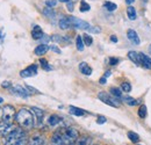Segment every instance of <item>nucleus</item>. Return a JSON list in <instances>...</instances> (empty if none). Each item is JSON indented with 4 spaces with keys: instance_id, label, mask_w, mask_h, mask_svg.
Listing matches in <instances>:
<instances>
[{
    "instance_id": "37",
    "label": "nucleus",
    "mask_w": 151,
    "mask_h": 145,
    "mask_svg": "<svg viewBox=\"0 0 151 145\" xmlns=\"http://www.w3.org/2000/svg\"><path fill=\"white\" fill-rule=\"evenodd\" d=\"M106 117L105 116H98V120H96V123L98 124H104V123H106Z\"/></svg>"
},
{
    "instance_id": "21",
    "label": "nucleus",
    "mask_w": 151,
    "mask_h": 145,
    "mask_svg": "<svg viewBox=\"0 0 151 145\" xmlns=\"http://www.w3.org/2000/svg\"><path fill=\"white\" fill-rule=\"evenodd\" d=\"M127 56H128V58L132 60L134 64H136V65H141L139 54H138V52H136V51H129Z\"/></svg>"
},
{
    "instance_id": "52",
    "label": "nucleus",
    "mask_w": 151,
    "mask_h": 145,
    "mask_svg": "<svg viewBox=\"0 0 151 145\" xmlns=\"http://www.w3.org/2000/svg\"><path fill=\"white\" fill-rule=\"evenodd\" d=\"M141 1H143V2H147V1H148V0H141Z\"/></svg>"
},
{
    "instance_id": "2",
    "label": "nucleus",
    "mask_w": 151,
    "mask_h": 145,
    "mask_svg": "<svg viewBox=\"0 0 151 145\" xmlns=\"http://www.w3.org/2000/svg\"><path fill=\"white\" fill-rule=\"evenodd\" d=\"M28 139L26 130L17 127L11 134L4 137V145H28Z\"/></svg>"
},
{
    "instance_id": "46",
    "label": "nucleus",
    "mask_w": 151,
    "mask_h": 145,
    "mask_svg": "<svg viewBox=\"0 0 151 145\" xmlns=\"http://www.w3.org/2000/svg\"><path fill=\"white\" fill-rule=\"evenodd\" d=\"M134 1L135 0H126V4L127 5H132V4H134Z\"/></svg>"
},
{
    "instance_id": "26",
    "label": "nucleus",
    "mask_w": 151,
    "mask_h": 145,
    "mask_svg": "<svg viewBox=\"0 0 151 145\" xmlns=\"http://www.w3.org/2000/svg\"><path fill=\"white\" fill-rule=\"evenodd\" d=\"M128 138L130 139V142L134 143V144H137L139 142V136L136 132H134V131H128Z\"/></svg>"
},
{
    "instance_id": "47",
    "label": "nucleus",
    "mask_w": 151,
    "mask_h": 145,
    "mask_svg": "<svg viewBox=\"0 0 151 145\" xmlns=\"http://www.w3.org/2000/svg\"><path fill=\"white\" fill-rule=\"evenodd\" d=\"M4 41V35H2V30H0V43Z\"/></svg>"
},
{
    "instance_id": "36",
    "label": "nucleus",
    "mask_w": 151,
    "mask_h": 145,
    "mask_svg": "<svg viewBox=\"0 0 151 145\" xmlns=\"http://www.w3.org/2000/svg\"><path fill=\"white\" fill-rule=\"evenodd\" d=\"M119 58H115V57H111L109 58V65H112V66H115V65H117L119 64Z\"/></svg>"
},
{
    "instance_id": "48",
    "label": "nucleus",
    "mask_w": 151,
    "mask_h": 145,
    "mask_svg": "<svg viewBox=\"0 0 151 145\" xmlns=\"http://www.w3.org/2000/svg\"><path fill=\"white\" fill-rule=\"evenodd\" d=\"M59 1H60V2H69L70 0H59Z\"/></svg>"
},
{
    "instance_id": "31",
    "label": "nucleus",
    "mask_w": 151,
    "mask_h": 145,
    "mask_svg": "<svg viewBox=\"0 0 151 145\" xmlns=\"http://www.w3.org/2000/svg\"><path fill=\"white\" fill-rule=\"evenodd\" d=\"M104 7H105L108 12H114V11L117 8L116 4H114V2H112V1H106V2L104 4Z\"/></svg>"
},
{
    "instance_id": "20",
    "label": "nucleus",
    "mask_w": 151,
    "mask_h": 145,
    "mask_svg": "<svg viewBox=\"0 0 151 145\" xmlns=\"http://www.w3.org/2000/svg\"><path fill=\"white\" fill-rule=\"evenodd\" d=\"M32 36H33L34 39H41L42 37L44 36L43 30H42V28L40 26H34V28L32 30Z\"/></svg>"
},
{
    "instance_id": "10",
    "label": "nucleus",
    "mask_w": 151,
    "mask_h": 145,
    "mask_svg": "<svg viewBox=\"0 0 151 145\" xmlns=\"http://www.w3.org/2000/svg\"><path fill=\"white\" fill-rule=\"evenodd\" d=\"M36 74H37V65H35V64L28 66L27 69H24V70H22V71L20 72V75H21L22 78L34 77V75H36Z\"/></svg>"
},
{
    "instance_id": "11",
    "label": "nucleus",
    "mask_w": 151,
    "mask_h": 145,
    "mask_svg": "<svg viewBox=\"0 0 151 145\" xmlns=\"http://www.w3.org/2000/svg\"><path fill=\"white\" fill-rule=\"evenodd\" d=\"M49 145H66L58 129H57L56 131L52 134V136L50 137V142H49Z\"/></svg>"
},
{
    "instance_id": "12",
    "label": "nucleus",
    "mask_w": 151,
    "mask_h": 145,
    "mask_svg": "<svg viewBox=\"0 0 151 145\" xmlns=\"http://www.w3.org/2000/svg\"><path fill=\"white\" fill-rule=\"evenodd\" d=\"M28 145H45V137L41 134H35L28 139Z\"/></svg>"
},
{
    "instance_id": "17",
    "label": "nucleus",
    "mask_w": 151,
    "mask_h": 145,
    "mask_svg": "<svg viewBox=\"0 0 151 145\" xmlns=\"http://www.w3.org/2000/svg\"><path fill=\"white\" fill-rule=\"evenodd\" d=\"M49 49H50V47L47 45L45 43H43V44H40V45H37V47L35 48L34 54L36 55V56H43V55H45L49 51Z\"/></svg>"
},
{
    "instance_id": "33",
    "label": "nucleus",
    "mask_w": 151,
    "mask_h": 145,
    "mask_svg": "<svg viewBox=\"0 0 151 145\" xmlns=\"http://www.w3.org/2000/svg\"><path fill=\"white\" fill-rule=\"evenodd\" d=\"M83 39H84L85 45H87V47H90L93 43V38L91 37V35H88V34H84L83 35Z\"/></svg>"
},
{
    "instance_id": "30",
    "label": "nucleus",
    "mask_w": 151,
    "mask_h": 145,
    "mask_svg": "<svg viewBox=\"0 0 151 145\" xmlns=\"http://www.w3.org/2000/svg\"><path fill=\"white\" fill-rule=\"evenodd\" d=\"M90 9H91V6L85 0H81L80 1V6H79V11L83 12V13H85V12H88Z\"/></svg>"
},
{
    "instance_id": "5",
    "label": "nucleus",
    "mask_w": 151,
    "mask_h": 145,
    "mask_svg": "<svg viewBox=\"0 0 151 145\" xmlns=\"http://www.w3.org/2000/svg\"><path fill=\"white\" fill-rule=\"evenodd\" d=\"M15 115H17V111L13 106L5 105L2 108V113H1V121L6 122V123H13Z\"/></svg>"
},
{
    "instance_id": "32",
    "label": "nucleus",
    "mask_w": 151,
    "mask_h": 145,
    "mask_svg": "<svg viewBox=\"0 0 151 145\" xmlns=\"http://www.w3.org/2000/svg\"><path fill=\"white\" fill-rule=\"evenodd\" d=\"M40 64H41V66H42L43 70H45V71H51V66L49 65V63H48L47 59L41 58V59H40Z\"/></svg>"
},
{
    "instance_id": "39",
    "label": "nucleus",
    "mask_w": 151,
    "mask_h": 145,
    "mask_svg": "<svg viewBox=\"0 0 151 145\" xmlns=\"http://www.w3.org/2000/svg\"><path fill=\"white\" fill-rule=\"evenodd\" d=\"M26 87H27V90L30 92V93H34V94H40V92H38L36 88H34V87H32V86H29V85H27Z\"/></svg>"
},
{
    "instance_id": "16",
    "label": "nucleus",
    "mask_w": 151,
    "mask_h": 145,
    "mask_svg": "<svg viewBox=\"0 0 151 145\" xmlns=\"http://www.w3.org/2000/svg\"><path fill=\"white\" fill-rule=\"evenodd\" d=\"M48 126L49 127H56L58 124H60L62 123V118L56 115V114H52V115H50L49 117H48Z\"/></svg>"
},
{
    "instance_id": "44",
    "label": "nucleus",
    "mask_w": 151,
    "mask_h": 145,
    "mask_svg": "<svg viewBox=\"0 0 151 145\" xmlns=\"http://www.w3.org/2000/svg\"><path fill=\"white\" fill-rule=\"evenodd\" d=\"M106 79H107V78H105V77H102V78L100 79V84H101V85H105V84H106V81H107Z\"/></svg>"
},
{
    "instance_id": "50",
    "label": "nucleus",
    "mask_w": 151,
    "mask_h": 145,
    "mask_svg": "<svg viewBox=\"0 0 151 145\" xmlns=\"http://www.w3.org/2000/svg\"><path fill=\"white\" fill-rule=\"evenodd\" d=\"M149 52L151 54V44H150V47H149Z\"/></svg>"
},
{
    "instance_id": "40",
    "label": "nucleus",
    "mask_w": 151,
    "mask_h": 145,
    "mask_svg": "<svg viewBox=\"0 0 151 145\" xmlns=\"http://www.w3.org/2000/svg\"><path fill=\"white\" fill-rule=\"evenodd\" d=\"M66 7H68V9L70 11V12H72L73 11V7H75V5H73V1H69V2H66Z\"/></svg>"
},
{
    "instance_id": "14",
    "label": "nucleus",
    "mask_w": 151,
    "mask_h": 145,
    "mask_svg": "<svg viewBox=\"0 0 151 145\" xmlns=\"http://www.w3.org/2000/svg\"><path fill=\"white\" fill-rule=\"evenodd\" d=\"M58 24H59V28L63 29V30H68V29H71L72 28L69 17H63V18L58 21Z\"/></svg>"
},
{
    "instance_id": "34",
    "label": "nucleus",
    "mask_w": 151,
    "mask_h": 145,
    "mask_svg": "<svg viewBox=\"0 0 151 145\" xmlns=\"http://www.w3.org/2000/svg\"><path fill=\"white\" fill-rule=\"evenodd\" d=\"M121 90L124 93H129V92L132 91V85L129 83H122L121 84Z\"/></svg>"
},
{
    "instance_id": "42",
    "label": "nucleus",
    "mask_w": 151,
    "mask_h": 145,
    "mask_svg": "<svg viewBox=\"0 0 151 145\" xmlns=\"http://www.w3.org/2000/svg\"><path fill=\"white\" fill-rule=\"evenodd\" d=\"M50 50H52V51L56 52V54H60V52H62L60 49H58L56 45H50Z\"/></svg>"
},
{
    "instance_id": "22",
    "label": "nucleus",
    "mask_w": 151,
    "mask_h": 145,
    "mask_svg": "<svg viewBox=\"0 0 151 145\" xmlns=\"http://www.w3.org/2000/svg\"><path fill=\"white\" fill-rule=\"evenodd\" d=\"M121 100L123 101V102H126L128 106H136V105H138V100H136V99H134L132 96H122L121 98Z\"/></svg>"
},
{
    "instance_id": "41",
    "label": "nucleus",
    "mask_w": 151,
    "mask_h": 145,
    "mask_svg": "<svg viewBox=\"0 0 151 145\" xmlns=\"http://www.w3.org/2000/svg\"><path fill=\"white\" fill-rule=\"evenodd\" d=\"M1 87H2V88H11V87H12V84H11L9 81H4V83L1 84Z\"/></svg>"
},
{
    "instance_id": "7",
    "label": "nucleus",
    "mask_w": 151,
    "mask_h": 145,
    "mask_svg": "<svg viewBox=\"0 0 151 145\" xmlns=\"http://www.w3.org/2000/svg\"><path fill=\"white\" fill-rule=\"evenodd\" d=\"M11 92L12 94H15V95H19L21 98H28L32 93L27 90V87H22L20 85H13L11 87Z\"/></svg>"
},
{
    "instance_id": "24",
    "label": "nucleus",
    "mask_w": 151,
    "mask_h": 145,
    "mask_svg": "<svg viewBox=\"0 0 151 145\" xmlns=\"http://www.w3.org/2000/svg\"><path fill=\"white\" fill-rule=\"evenodd\" d=\"M43 14H44L48 19H50V20H54L55 17H56L55 11H54L52 8H50V7H45V8L43 9Z\"/></svg>"
},
{
    "instance_id": "38",
    "label": "nucleus",
    "mask_w": 151,
    "mask_h": 145,
    "mask_svg": "<svg viewBox=\"0 0 151 145\" xmlns=\"http://www.w3.org/2000/svg\"><path fill=\"white\" fill-rule=\"evenodd\" d=\"M101 32V29L99 28V27H91V29H90V33H93V34H99Z\"/></svg>"
},
{
    "instance_id": "49",
    "label": "nucleus",
    "mask_w": 151,
    "mask_h": 145,
    "mask_svg": "<svg viewBox=\"0 0 151 145\" xmlns=\"http://www.w3.org/2000/svg\"><path fill=\"white\" fill-rule=\"evenodd\" d=\"M2 102H4V99H2L1 96H0V103H2Z\"/></svg>"
},
{
    "instance_id": "19",
    "label": "nucleus",
    "mask_w": 151,
    "mask_h": 145,
    "mask_svg": "<svg viewBox=\"0 0 151 145\" xmlns=\"http://www.w3.org/2000/svg\"><path fill=\"white\" fill-rule=\"evenodd\" d=\"M79 71L83 73V74H85V75H91L92 74V67L87 63L81 62L79 64Z\"/></svg>"
},
{
    "instance_id": "9",
    "label": "nucleus",
    "mask_w": 151,
    "mask_h": 145,
    "mask_svg": "<svg viewBox=\"0 0 151 145\" xmlns=\"http://www.w3.org/2000/svg\"><path fill=\"white\" fill-rule=\"evenodd\" d=\"M35 116V120H36V127H42L43 124V118H44V111L42 109L37 108V107H33L30 109Z\"/></svg>"
},
{
    "instance_id": "8",
    "label": "nucleus",
    "mask_w": 151,
    "mask_h": 145,
    "mask_svg": "<svg viewBox=\"0 0 151 145\" xmlns=\"http://www.w3.org/2000/svg\"><path fill=\"white\" fill-rule=\"evenodd\" d=\"M15 126L13 123H6L4 121L0 120V136L1 137H6L8 134H11L14 129H15Z\"/></svg>"
},
{
    "instance_id": "45",
    "label": "nucleus",
    "mask_w": 151,
    "mask_h": 145,
    "mask_svg": "<svg viewBox=\"0 0 151 145\" xmlns=\"http://www.w3.org/2000/svg\"><path fill=\"white\" fill-rule=\"evenodd\" d=\"M109 75H111V71H107V72H105V74H104L105 78H108Z\"/></svg>"
},
{
    "instance_id": "3",
    "label": "nucleus",
    "mask_w": 151,
    "mask_h": 145,
    "mask_svg": "<svg viewBox=\"0 0 151 145\" xmlns=\"http://www.w3.org/2000/svg\"><path fill=\"white\" fill-rule=\"evenodd\" d=\"M58 130H59V132H60V135H62V137H63V139H64V142H65L66 145H71L79 137V131L77 129H75V128L63 127L59 128Z\"/></svg>"
},
{
    "instance_id": "29",
    "label": "nucleus",
    "mask_w": 151,
    "mask_h": 145,
    "mask_svg": "<svg viewBox=\"0 0 151 145\" xmlns=\"http://www.w3.org/2000/svg\"><path fill=\"white\" fill-rule=\"evenodd\" d=\"M148 115V109H147V106L145 105H141L139 108H138V116L141 118H145Z\"/></svg>"
},
{
    "instance_id": "23",
    "label": "nucleus",
    "mask_w": 151,
    "mask_h": 145,
    "mask_svg": "<svg viewBox=\"0 0 151 145\" xmlns=\"http://www.w3.org/2000/svg\"><path fill=\"white\" fill-rule=\"evenodd\" d=\"M69 110H70V114H72L75 116H84L86 114L85 110H83V109L80 108H77V107H73V106H70Z\"/></svg>"
},
{
    "instance_id": "28",
    "label": "nucleus",
    "mask_w": 151,
    "mask_h": 145,
    "mask_svg": "<svg viewBox=\"0 0 151 145\" xmlns=\"http://www.w3.org/2000/svg\"><path fill=\"white\" fill-rule=\"evenodd\" d=\"M76 45H77V49H78L79 51H83V50H84V45H85V43H84L83 36H80V35L77 36V38H76Z\"/></svg>"
},
{
    "instance_id": "43",
    "label": "nucleus",
    "mask_w": 151,
    "mask_h": 145,
    "mask_svg": "<svg viewBox=\"0 0 151 145\" xmlns=\"http://www.w3.org/2000/svg\"><path fill=\"white\" fill-rule=\"evenodd\" d=\"M111 41H112L113 43H117V37L115 36V35H112V36H111Z\"/></svg>"
},
{
    "instance_id": "15",
    "label": "nucleus",
    "mask_w": 151,
    "mask_h": 145,
    "mask_svg": "<svg viewBox=\"0 0 151 145\" xmlns=\"http://www.w3.org/2000/svg\"><path fill=\"white\" fill-rule=\"evenodd\" d=\"M127 36H128V39L132 42V44H136V45H138L139 44V37H138V34L135 32V30H132V29H129L128 32H127Z\"/></svg>"
},
{
    "instance_id": "35",
    "label": "nucleus",
    "mask_w": 151,
    "mask_h": 145,
    "mask_svg": "<svg viewBox=\"0 0 151 145\" xmlns=\"http://www.w3.org/2000/svg\"><path fill=\"white\" fill-rule=\"evenodd\" d=\"M45 5H47V7L52 8V7H55L57 5V0H47L45 1Z\"/></svg>"
},
{
    "instance_id": "1",
    "label": "nucleus",
    "mask_w": 151,
    "mask_h": 145,
    "mask_svg": "<svg viewBox=\"0 0 151 145\" xmlns=\"http://www.w3.org/2000/svg\"><path fill=\"white\" fill-rule=\"evenodd\" d=\"M15 121L18 126L24 130H32L36 126V120L33 111L27 108H21L17 111Z\"/></svg>"
},
{
    "instance_id": "18",
    "label": "nucleus",
    "mask_w": 151,
    "mask_h": 145,
    "mask_svg": "<svg viewBox=\"0 0 151 145\" xmlns=\"http://www.w3.org/2000/svg\"><path fill=\"white\" fill-rule=\"evenodd\" d=\"M91 143H92L91 137L81 136V137H78L71 145H91Z\"/></svg>"
},
{
    "instance_id": "27",
    "label": "nucleus",
    "mask_w": 151,
    "mask_h": 145,
    "mask_svg": "<svg viewBox=\"0 0 151 145\" xmlns=\"http://www.w3.org/2000/svg\"><path fill=\"white\" fill-rule=\"evenodd\" d=\"M109 93L115 96V98H117V99H121L123 95H122V90L121 88H117V87H111V90H109Z\"/></svg>"
},
{
    "instance_id": "51",
    "label": "nucleus",
    "mask_w": 151,
    "mask_h": 145,
    "mask_svg": "<svg viewBox=\"0 0 151 145\" xmlns=\"http://www.w3.org/2000/svg\"><path fill=\"white\" fill-rule=\"evenodd\" d=\"M1 113H2V108H0V115H1Z\"/></svg>"
},
{
    "instance_id": "4",
    "label": "nucleus",
    "mask_w": 151,
    "mask_h": 145,
    "mask_svg": "<svg viewBox=\"0 0 151 145\" xmlns=\"http://www.w3.org/2000/svg\"><path fill=\"white\" fill-rule=\"evenodd\" d=\"M98 99L101 100L105 105H108V106H111V107H113V108H119V107L121 106L120 100H119L117 98L113 96L111 93L100 92V93L98 94Z\"/></svg>"
},
{
    "instance_id": "6",
    "label": "nucleus",
    "mask_w": 151,
    "mask_h": 145,
    "mask_svg": "<svg viewBox=\"0 0 151 145\" xmlns=\"http://www.w3.org/2000/svg\"><path fill=\"white\" fill-rule=\"evenodd\" d=\"M69 19H70V22H71L72 28H75V29H84V30H88L90 32V29L92 27L88 22L83 21L80 19H77L75 17H69Z\"/></svg>"
},
{
    "instance_id": "25",
    "label": "nucleus",
    "mask_w": 151,
    "mask_h": 145,
    "mask_svg": "<svg viewBox=\"0 0 151 145\" xmlns=\"http://www.w3.org/2000/svg\"><path fill=\"white\" fill-rule=\"evenodd\" d=\"M127 15H128V18L130 19L132 21L136 20V17H137L136 9H135L132 6H128V7H127Z\"/></svg>"
},
{
    "instance_id": "13",
    "label": "nucleus",
    "mask_w": 151,
    "mask_h": 145,
    "mask_svg": "<svg viewBox=\"0 0 151 145\" xmlns=\"http://www.w3.org/2000/svg\"><path fill=\"white\" fill-rule=\"evenodd\" d=\"M139 54V60H141V65L147 69V70H151V58L149 56H145L143 52H138Z\"/></svg>"
}]
</instances>
